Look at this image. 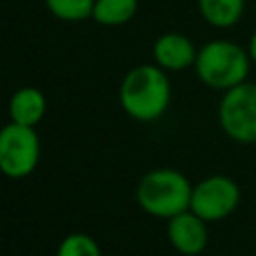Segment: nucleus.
Wrapping results in <instances>:
<instances>
[{"instance_id":"obj_9","label":"nucleus","mask_w":256,"mask_h":256,"mask_svg":"<svg viewBox=\"0 0 256 256\" xmlns=\"http://www.w3.org/2000/svg\"><path fill=\"white\" fill-rule=\"evenodd\" d=\"M46 112V98L36 88H22L10 100V118L20 126H36Z\"/></svg>"},{"instance_id":"obj_13","label":"nucleus","mask_w":256,"mask_h":256,"mask_svg":"<svg viewBox=\"0 0 256 256\" xmlns=\"http://www.w3.org/2000/svg\"><path fill=\"white\" fill-rule=\"evenodd\" d=\"M56 256H102V252H100L98 242L92 236L74 232V234H68L60 242Z\"/></svg>"},{"instance_id":"obj_4","label":"nucleus","mask_w":256,"mask_h":256,"mask_svg":"<svg viewBox=\"0 0 256 256\" xmlns=\"http://www.w3.org/2000/svg\"><path fill=\"white\" fill-rule=\"evenodd\" d=\"M222 132L238 144H256V82H242L224 92L218 104Z\"/></svg>"},{"instance_id":"obj_2","label":"nucleus","mask_w":256,"mask_h":256,"mask_svg":"<svg viewBox=\"0 0 256 256\" xmlns=\"http://www.w3.org/2000/svg\"><path fill=\"white\" fill-rule=\"evenodd\" d=\"M250 66L252 60L248 48L222 38L206 42L198 50L194 62L200 82L222 92L246 82L250 74Z\"/></svg>"},{"instance_id":"obj_3","label":"nucleus","mask_w":256,"mask_h":256,"mask_svg":"<svg viewBox=\"0 0 256 256\" xmlns=\"http://www.w3.org/2000/svg\"><path fill=\"white\" fill-rule=\"evenodd\" d=\"M192 188L194 186L182 172L172 168H158L140 180L136 188V200L140 208L150 216L170 220L190 210Z\"/></svg>"},{"instance_id":"obj_14","label":"nucleus","mask_w":256,"mask_h":256,"mask_svg":"<svg viewBox=\"0 0 256 256\" xmlns=\"http://www.w3.org/2000/svg\"><path fill=\"white\" fill-rule=\"evenodd\" d=\"M248 54H250L252 64H256V30H254L252 36H250V42H248Z\"/></svg>"},{"instance_id":"obj_11","label":"nucleus","mask_w":256,"mask_h":256,"mask_svg":"<svg viewBox=\"0 0 256 256\" xmlns=\"http://www.w3.org/2000/svg\"><path fill=\"white\" fill-rule=\"evenodd\" d=\"M138 0H96L92 16L104 26H120L134 18Z\"/></svg>"},{"instance_id":"obj_1","label":"nucleus","mask_w":256,"mask_h":256,"mask_svg":"<svg viewBox=\"0 0 256 256\" xmlns=\"http://www.w3.org/2000/svg\"><path fill=\"white\" fill-rule=\"evenodd\" d=\"M170 82L160 66L142 64L132 68L120 86L122 108L136 120L160 118L170 104Z\"/></svg>"},{"instance_id":"obj_10","label":"nucleus","mask_w":256,"mask_h":256,"mask_svg":"<svg viewBox=\"0 0 256 256\" xmlns=\"http://www.w3.org/2000/svg\"><path fill=\"white\" fill-rule=\"evenodd\" d=\"M202 18L214 28L236 26L246 10V0H198Z\"/></svg>"},{"instance_id":"obj_5","label":"nucleus","mask_w":256,"mask_h":256,"mask_svg":"<svg viewBox=\"0 0 256 256\" xmlns=\"http://www.w3.org/2000/svg\"><path fill=\"white\" fill-rule=\"evenodd\" d=\"M242 200V192L236 180L224 174H212L194 184L190 210L204 222H222L230 218Z\"/></svg>"},{"instance_id":"obj_6","label":"nucleus","mask_w":256,"mask_h":256,"mask_svg":"<svg viewBox=\"0 0 256 256\" xmlns=\"http://www.w3.org/2000/svg\"><path fill=\"white\" fill-rule=\"evenodd\" d=\"M40 158V140L34 128L8 124L0 130V172L8 178L28 176Z\"/></svg>"},{"instance_id":"obj_7","label":"nucleus","mask_w":256,"mask_h":256,"mask_svg":"<svg viewBox=\"0 0 256 256\" xmlns=\"http://www.w3.org/2000/svg\"><path fill=\"white\" fill-rule=\"evenodd\" d=\"M166 236L170 246L182 256H198L208 246V222L186 210L168 220Z\"/></svg>"},{"instance_id":"obj_12","label":"nucleus","mask_w":256,"mask_h":256,"mask_svg":"<svg viewBox=\"0 0 256 256\" xmlns=\"http://www.w3.org/2000/svg\"><path fill=\"white\" fill-rule=\"evenodd\" d=\"M96 0H46L50 12L60 20H84L92 16Z\"/></svg>"},{"instance_id":"obj_8","label":"nucleus","mask_w":256,"mask_h":256,"mask_svg":"<svg viewBox=\"0 0 256 256\" xmlns=\"http://www.w3.org/2000/svg\"><path fill=\"white\" fill-rule=\"evenodd\" d=\"M196 56L198 50L192 40L178 32H166L154 44V60L162 70H186L194 66Z\"/></svg>"}]
</instances>
